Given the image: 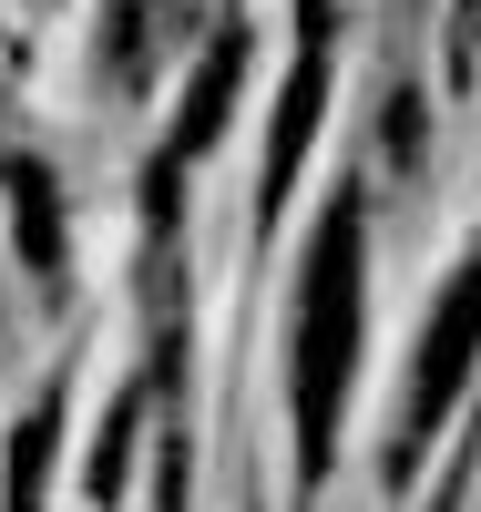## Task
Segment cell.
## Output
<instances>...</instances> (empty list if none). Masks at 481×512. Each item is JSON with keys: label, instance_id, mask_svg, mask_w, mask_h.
<instances>
[{"label": "cell", "instance_id": "5", "mask_svg": "<svg viewBox=\"0 0 481 512\" xmlns=\"http://www.w3.org/2000/svg\"><path fill=\"white\" fill-rule=\"evenodd\" d=\"M52 451H62V390H41L31 420L11 431V482H0V512H41V502H52Z\"/></svg>", "mask_w": 481, "mask_h": 512}, {"label": "cell", "instance_id": "6", "mask_svg": "<svg viewBox=\"0 0 481 512\" xmlns=\"http://www.w3.org/2000/svg\"><path fill=\"white\" fill-rule=\"evenodd\" d=\"M11 195H21L31 277H41V287H62V195H52V164H11Z\"/></svg>", "mask_w": 481, "mask_h": 512}, {"label": "cell", "instance_id": "1", "mask_svg": "<svg viewBox=\"0 0 481 512\" xmlns=\"http://www.w3.org/2000/svg\"><path fill=\"white\" fill-rule=\"evenodd\" d=\"M369 349V216H359V185H348L318 236H308V267H297V318H287V400H297V482L328 472L338 451V410H348V379H359Z\"/></svg>", "mask_w": 481, "mask_h": 512}, {"label": "cell", "instance_id": "3", "mask_svg": "<svg viewBox=\"0 0 481 512\" xmlns=\"http://www.w3.org/2000/svg\"><path fill=\"white\" fill-rule=\"evenodd\" d=\"M236 82H246V31H215V41H205V72L185 82V113H174V134H164V154H154V205H164V185H174V164L226 134Z\"/></svg>", "mask_w": 481, "mask_h": 512}, {"label": "cell", "instance_id": "7", "mask_svg": "<svg viewBox=\"0 0 481 512\" xmlns=\"http://www.w3.org/2000/svg\"><path fill=\"white\" fill-rule=\"evenodd\" d=\"M134 420H144V400H113L103 451H93V502H113V492H123V472H134Z\"/></svg>", "mask_w": 481, "mask_h": 512}, {"label": "cell", "instance_id": "4", "mask_svg": "<svg viewBox=\"0 0 481 512\" xmlns=\"http://www.w3.org/2000/svg\"><path fill=\"white\" fill-rule=\"evenodd\" d=\"M328 0H308V52H297V82H287V123L267 144V205L297 185V154H308V123H318V93H328V31H318Z\"/></svg>", "mask_w": 481, "mask_h": 512}, {"label": "cell", "instance_id": "2", "mask_svg": "<svg viewBox=\"0 0 481 512\" xmlns=\"http://www.w3.org/2000/svg\"><path fill=\"white\" fill-rule=\"evenodd\" d=\"M471 359H481V256H471V267H451L441 308H430V328H420L410 400H400V472H420L430 431H441V420H451V400L471 390Z\"/></svg>", "mask_w": 481, "mask_h": 512}]
</instances>
